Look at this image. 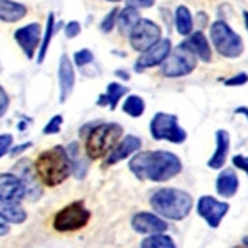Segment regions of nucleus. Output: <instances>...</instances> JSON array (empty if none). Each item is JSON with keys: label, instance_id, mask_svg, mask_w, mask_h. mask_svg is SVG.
Instances as JSON below:
<instances>
[{"label": "nucleus", "instance_id": "obj_44", "mask_svg": "<svg viewBox=\"0 0 248 248\" xmlns=\"http://www.w3.org/2000/svg\"><path fill=\"white\" fill-rule=\"evenodd\" d=\"M243 21H245V26H247V31H248V11L243 13Z\"/></svg>", "mask_w": 248, "mask_h": 248}, {"label": "nucleus", "instance_id": "obj_42", "mask_svg": "<svg viewBox=\"0 0 248 248\" xmlns=\"http://www.w3.org/2000/svg\"><path fill=\"white\" fill-rule=\"evenodd\" d=\"M115 75L118 77V78H122V80H128V78H130V75H128V71H125V70H116V71H115Z\"/></svg>", "mask_w": 248, "mask_h": 248}, {"label": "nucleus", "instance_id": "obj_32", "mask_svg": "<svg viewBox=\"0 0 248 248\" xmlns=\"http://www.w3.org/2000/svg\"><path fill=\"white\" fill-rule=\"evenodd\" d=\"M62 120H64L62 115H54L52 118L46 124V127H44L42 132L46 134V136H54V134H58L62 127Z\"/></svg>", "mask_w": 248, "mask_h": 248}, {"label": "nucleus", "instance_id": "obj_28", "mask_svg": "<svg viewBox=\"0 0 248 248\" xmlns=\"http://www.w3.org/2000/svg\"><path fill=\"white\" fill-rule=\"evenodd\" d=\"M146 111V103L141 95H127V99L124 103V113L132 118H139Z\"/></svg>", "mask_w": 248, "mask_h": 248}, {"label": "nucleus", "instance_id": "obj_48", "mask_svg": "<svg viewBox=\"0 0 248 248\" xmlns=\"http://www.w3.org/2000/svg\"><path fill=\"white\" fill-rule=\"evenodd\" d=\"M234 248H247V247H243V245H241V247H234Z\"/></svg>", "mask_w": 248, "mask_h": 248}, {"label": "nucleus", "instance_id": "obj_22", "mask_svg": "<svg viewBox=\"0 0 248 248\" xmlns=\"http://www.w3.org/2000/svg\"><path fill=\"white\" fill-rule=\"evenodd\" d=\"M0 219L11 224H23L28 219V214L19 203L16 202H2L0 200Z\"/></svg>", "mask_w": 248, "mask_h": 248}, {"label": "nucleus", "instance_id": "obj_39", "mask_svg": "<svg viewBox=\"0 0 248 248\" xmlns=\"http://www.w3.org/2000/svg\"><path fill=\"white\" fill-rule=\"evenodd\" d=\"M31 148V142H25V144H19V146H14L13 149H9V155L11 156H16V155H21L23 151Z\"/></svg>", "mask_w": 248, "mask_h": 248}, {"label": "nucleus", "instance_id": "obj_45", "mask_svg": "<svg viewBox=\"0 0 248 248\" xmlns=\"http://www.w3.org/2000/svg\"><path fill=\"white\" fill-rule=\"evenodd\" d=\"M241 243H243V247H247V248H248V234L245 236L243 240H241Z\"/></svg>", "mask_w": 248, "mask_h": 248}, {"label": "nucleus", "instance_id": "obj_12", "mask_svg": "<svg viewBox=\"0 0 248 248\" xmlns=\"http://www.w3.org/2000/svg\"><path fill=\"white\" fill-rule=\"evenodd\" d=\"M13 174L21 179V182L25 184L26 189V198L30 202H37L42 196V182L38 181V175L35 172V167L31 165V161L23 158L13 167Z\"/></svg>", "mask_w": 248, "mask_h": 248}, {"label": "nucleus", "instance_id": "obj_16", "mask_svg": "<svg viewBox=\"0 0 248 248\" xmlns=\"http://www.w3.org/2000/svg\"><path fill=\"white\" fill-rule=\"evenodd\" d=\"M59 80V103H66L75 89V66L70 56L62 54L58 66Z\"/></svg>", "mask_w": 248, "mask_h": 248}, {"label": "nucleus", "instance_id": "obj_9", "mask_svg": "<svg viewBox=\"0 0 248 248\" xmlns=\"http://www.w3.org/2000/svg\"><path fill=\"white\" fill-rule=\"evenodd\" d=\"M158 40H161V28L155 21L146 19V17H141L137 21V25L128 33L130 47L141 54L148 50L151 46H155Z\"/></svg>", "mask_w": 248, "mask_h": 248}, {"label": "nucleus", "instance_id": "obj_30", "mask_svg": "<svg viewBox=\"0 0 248 248\" xmlns=\"http://www.w3.org/2000/svg\"><path fill=\"white\" fill-rule=\"evenodd\" d=\"M118 13H120V9L113 7L111 11L103 17V21H101V25H99L103 33H111L113 31V28L116 26V19H118Z\"/></svg>", "mask_w": 248, "mask_h": 248}, {"label": "nucleus", "instance_id": "obj_36", "mask_svg": "<svg viewBox=\"0 0 248 248\" xmlns=\"http://www.w3.org/2000/svg\"><path fill=\"white\" fill-rule=\"evenodd\" d=\"M127 2V5H130V7H134V9H149V7H153L155 5V2L156 0H125Z\"/></svg>", "mask_w": 248, "mask_h": 248}, {"label": "nucleus", "instance_id": "obj_17", "mask_svg": "<svg viewBox=\"0 0 248 248\" xmlns=\"http://www.w3.org/2000/svg\"><path fill=\"white\" fill-rule=\"evenodd\" d=\"M26 198L25 184L21 182L17 175L13 172L7 174H0V200L2 202H16L19 203L21 200Z\"/></svg>", "mask_w": 248, "mask_h": 248}, {"label": "nucleus", "instance_id": "obj_4", "mask_svg": "<svg viewBox=\"0 0 248 248\" xmlns=\"http://www.w3.org/2000/svg\"><path fill=\"white\" fill-rule=\"evenodd\" d=\"M38 181L49 187L59 186L71 175V165L68 160L66 149L62 146H54L38 155L33 163Z\"/></svg>", "mask_w": 248, "mask_h": 248}, {"label": "nucleus", "instance_id": "obj_26", "mask_svg": "<svg viewBox=\"0 0 248 248\" xmlns=\"http://www.w3.org/2000/svg\"><path fill=\"white\" fill-rule=\"evenodd\" d=\"M175 30L182 37H189L193 33V14L186 5H179L175 9Z\"/></svg>", "mask_w": 248, "mask_h": 248}, {"label": "nucleus", "instance_id": "obj_8", "mask_svg": "<svg viewBox=\"0 0 248 248\" xmlns=\"http://www.w3.org/2000/svg\"><path fill=\"white\" fill-rule=\"evenodd\" d=\"M196 64H198V58L184 44H179L161 64V73L169 78H181L193 73L196 70Z\"/></svg>", "mask_w": 248, "mask_h": 248}, {"label": "nucleus", "instance_id": "obj_47", "mask_svg": "<svg viewBox=\"0 0 248 248\" xmlns=\"http://www.w3.org/2000/svg\"><path fill=\"white\" fill-rule=\"evenodd\" d=\"M108 2H113V4H116V2H122V0H108Z\"/></svg>", "mask_w": 248, "mask_h": 248}, {"label": "nucleus", "instance_id": "obj_13", "mask_svg": "<svg viewBox=\"0 0 248 248\" xmlns=\"http://www.w3.org/2000/svg\"><path fill=\"white\" fill-rule=\"evenodd\" d=\"M130 226L137 234L144 236L163 234L169 229V222L165 219H161L160 215H156L155 212H137V214H134Z\"/></svg>", "mask_w": 248, "mask_h": 248}, {"label": "nucleus", "instance_id": "obj_49", "mask_svg": "<svg viewBox=\"0 0 248 248\" xmlns=\"http://www.w3.org/2000/svg\"><path fill=\"white\" fill-rule=\"evenodd\" d=\"M0 73H2V62H0Z\"/></svg>", "mask_w": 248, "mask_h": 248}, {"label": "nucleus", "instance_id": "obj_25", "mask_svg": "<svg viewBox=\"0 0 248 248\" xmlns=\"http://www.w3.org/2000/svg\"><path fill=\"white\" fill-rule=\"evenodd\" d=\"M59 25H61V21H59V23H56V16H54L52 13H49V16H47L46 28H44V38L40 40V47H38V56H37L38 64H42V62H44V59H46L47 50H49V46H50V40H52L54 33H56V31H59V28H61Z\"/></svg>", "mask_w": 248, "mask_h": 248}, {"label": "nucleus", "instance_id": "obj_46", "mask_svg": "<svg viewBox=\"0 0 248 248\" xmlns=\"http://www.w3.org/2000/svg\"><path fill=\"white\" fill-rule=\"evenodd\" d=\"M5 155H9L7 151H2V153H0V158H2V156H5Z\"/></svg>", "mask_w": 248, "mask_h": 248}, {"label": "nucleus", "instance_id": "obj_40", "mask_svg": "<svg viewBox=\"0 0 248 248\" xmlns=\"http://www.w3.org/2000/svg\"><path fill=\"white\" fill-rule=\"evenodd\" d=\"M9 231H11V226H9L7 222H4V220L0 219V236H5Z\"/></svg>", "mask_w": 248, "mask_h": 248}, {"label": "nucleus", "instance_id": "obj_18", "mask_svg": "<svg viewBox=\"0 0 248 248\" xmlns=\"http://www.w3.org/2000/svg\"><path fill=\"white\" fill-rule=\"evenodd\" d=\"M229 149H231V137H229V132L224 130V128H220V130L215 132V151L207 161L208 169L222 170L224 163L228 160Z\"/></svg>", "mask_w": 248, "mask_h": 248}, {"label": "nucleus", "instance_id": "obj_43", "mask_svg": "<svg viewBox=\"0 0 248 248\" xmlns=\"http://www.w3.org/2000/svg\"><path fill=\"white\" fill-rule=\"evenodd\" d=\"M30 125H31V118H23V120H21V124L17 125V128H19V130H25V128L30 127Z\"/></svg>", "mask_w": 248, "mask_h": 248}, {"label": "nucleus", "instance_id": "obj_21", "mask_svg": "<svg viewBox=\"0 0 248 248\" xmlns=\"http://www.w3.org/2000/svg\"><path fill=\"white\" fill-rule=\"evenodd\" d=\"M28 9L16 0H0V21L2 23H17L26 16Z\"/></svg>", "mask_w": 248, "mask_h": 248}, {"label": "nucleus", "instance_id": "obj_35", "mask_svg": "<svg viewBox=\"0 0 248 248\" xmlns=\"http://www.w3.org/2000/svg\"><path fill=\"white\" fill-rule=\"evenodd\" d=\"M232 165L248 175V156H245V155H234L232 156Z\"/></svg>", "mask_w": 248, "mask_h": 248}, {"label": "nucleus", "instance_id": "obj_23", "mask_svg": "<svg viewBox=\"0 0 248 248\" xmlns=\"http://www.w3.org/2000/svg\"><path fill=\"white\" fill-rule=\"evenodd\" d=\"M125 94H128L127 85H122L118 82H111L106 87V92L101 97H97L95 103H97V106H109V109H115Z\"/></svg>", "mask_w": 248, "mask_h": 248}, {"label": "nucleus", "instance_id": "obj_24", "mask_svg": "<svg viewBox=\"0 0 248 248\" xmlns=\"http://www.w3.org/2000/svg\"><path fill=\"white\" fill-rule=\"evenodd\" d=\"M64 149H66L68 160H70L71 174L77 179H83V175L87 174V163H85V158L82 156V149H80L78 142H70Z\"/></svg>", "mask_w": 248, "mask_h": 248}, {"label": "nucleus", "instance_id": "obj_31", "mask_svg": "<svg viewBox=\"0 0 248 248\" xmlns=\"http://www.w3.org/2000/svg\"><path fill=\"white\" fill-rule=\"evenodd\" d=\"M94 61V52L91 49H80L73 54V64L77 66H87Z\"/></svg>", "mask_w": 248, "mask_h": 248}, {"label": "nucleus", "instance_id": "obj_5", "mask_svg": "<svg viewBox=\"0 0 248 248\" xmlns=\"http://www.w3.org/2000/svg\"><path fill=\"white\" fill-rule=\"evenodd\" d=\"M210 40L214 44L215 50L228 59L240 58L245 50V44L241 40V37L222 19L212 23Z\"/></svg>", "mask_w": 248, "mask_h": 248}, {"label": "nucleus", "instance_id": "obj_34", "mask_svg": "<svg viewBox=\"0 0 248 248\" xmlns=\"http://www.w3.org/2000/svg\"><path fill=\"white\" fill-rule=\"evenodd\" d=\"M80 31H82V25H80L78 21H70L64 25V37L66 38H75L78 37Z\"/></svg>", "mask_w": 248, "mask_h": 248}, {"label": "nucleus", "instance_id": "obj_2", "mask_svg": "<svg viewBox=\"0 0 248 248\" xmlns=\"http://www.w3.org/2000/svg\"><path fill=\"white\" fill-rule=\"evenodd\" d=\"M149 205L156 215L165 220H184L193 210L195 200L184 189L177 187H160L149 196Z\"/></svg>", "mask_w": 248, "mask_h": 248}, {"label": "nucleus", "instance_id": "obj_15", "mask_svg": "<svg viewBox=\"0 0 248 248\" xmlns=\"http://www.w3.org/2000/svg\"><path fill=\"white\" fill-rule=\"evenodd\" d=\"M141 146H142L141 137L132 136V134L124 136L120 141L115 144V148L109 151V155L104 158V165L111 167V165H116L118 161L127 160V158L134 156L137 151H141Z\"/></svg>", "mask_w": 248, "mask_h": 248}, {"label": "nucleus", "instance_id": "obj_7", "mask_svg": "<svg viewBox=\"0 0 248 248\" xmlns=\"http://www.w3.org/2000/svg\"><path fill=\"white\" fill-rule=\"evenodd\" d=\"M91 220V212L83 202H71L64 208L54 215L52 228L58 232H73L80 231Z\"/></svg>", "mask_w": 248, "mask_h": 248}, {"label": "nucleus", "instance_id": "obj_29", "mask_svg": "<svg viewBox=\"0 0 248 248\" xmlns=\"http://www.w3.org/2000/svg\"><path fill=\"white\" fill-rule=\"evenodd\" d=\"M141 248H177V245L172 240V236L163 232V234L146 236L141 241Z\"/></svg>", "mask_w": 248, "mask_h": 248}, {"label": "nucleus", "instance_id": "obj_20", "mask_svg": "<svg viewBox=\"0 0 248 248\" xmlns=\"http://www.w3.org/2000/svg\"><path fill=\"white\" fill-rule=\"evenodd\" d=\"M238 187H240V179H238V174L232 169H224L217 175L215 189H217L219 196H222V198H232L238 193Z\"/></svg>", "mask_w": 248, "mask_h": 248}, {"label": "nucleus", "instance_id": "obj_27", "mask_svg": "<svg viewBox=\"0 0 248 248\" xmlns=\"http://www.w3.org/2000/svg\"><path fill=\"white\" fill-rule=\"evenodd\" d=\"M139 19H141V13H139L137 9L127 5L125 9H120L118 19H116V26L120 28L122 33H130V30L137 25Z\"/></svg>", "mask_w": 248, "mask_h": 248}, {"label": "nucleus", "instance_id": "obj_41", "mask_svg": "<svg viewBox=\"0 0 248 248\" xmlns=\"http://www.w3.org/2000/svg\"><path fill=\"white\" fill-rule=\"evenodd\" d=\"M234 115H243L245 118L248 120V108L247 106H240V108H236L234 109Z\"/></svg>", "mask_w": 248, "mask_h": 248}, {"label": "nucleus", "instance_id": "obj_1", "mask_svg": "<svg viewBox=\"0 0 248 248\" xmlns=\"http://www.w3.org/2000/svg\"><path fill=\"white\" fill-rule=\"evenodd\" d=\"M128 169L139 181L167 182L182 172V161L172 151H137L128 160Z\"/></svg>", "mask_w": 248, "mask_h": 248}, {"label": "nucleus", "instance_id": "obj_14", "mask_svg": "<svg viewBox=\"0 0 248 248\" xmlns=\"http://www.w3.org/2000/svg\"><path fill=\"white\" fill-rule=\"evenodd\" d=\"M14 40L17 42V46L25 52L28 59L35 58V52L40 47L42 40V26L38 23H30L26 26H21L14 31Z\"/></svg>", "mask_w": 248, "mask_h": 248}, {"label": "nucleus", "instance_id": "obj_37", "mask_svg": "<svg viewBox=\"0 0 248 248\" xmlns=\"http://www.w3.org/2000/svg\"><path fill=\"white\" fill-rule=\"evenodd\" d=\"M7 109H9V95L5 92V89L0 85V118L7 113Z\"/></svg>", "mask_w": 248, "mask_h": 248}, {"label": "nucleus", "instance_id": "obj_33", "mask_svg": "<svg viewBox=\"0 0 248 248\" xmlns=\"http://www.w3.org/2000/svg\"><path fill=\"white\" fill-rule=\"evenodd\" d=\"M222 82H224V85H228V87H241V85H247L248 83V75L247 73L232 75V77L222 80Z\"/></svg>", "mask_w": 248, "mask_h": 248}, {"label": "nucleus", "instance_id": "obj_3", "mask_svg": "<svg viewBox=\"0 0 248 248\" xmlns=\"http://www.w3.org/2000/svg\"><path fill=\"white\" fill-rule=\"evenodd\" d=\"M80 136L85 137V155L89 160H101L106 158L122 139L124 127L120 124L92 122L80 128Z\"/></svg>", "mask_w": 248, "mask_h": 248}, {"label": "nucleus", "instance_id": "obj_19", "mask_svg": "<svg viewBox=\"0 0 248 248\" xmlns=\"http://www.w3.org/2000/svg\"><path fill=\"white\" fill-rule=\"evenodd\" d=\"M191 52L195 54L196 58L203 62H210L212 61V49H210V42L205 37L203 31H193L186 40L182 42Z\"/></svg>", "mask_w": 248, "mask_h": 248}, {"label": "nucleus", "instance_id": "obj_6", "mask_svg": "<svg viewBox=\"0 0 248 248\" xmlns=\"http://www.w3.org/2000/svg\"><path fill=\"white\" fill-rule=\"evenodd\" d=\"M149 132L155 141H169L182 144L187 139V132L179 125V118L172 113H156L149 122Z\"/></svg>", "mask_w": 248, "mask_h": 248}, {"label": "nucleus", "instance_id": "obj_10", "mask_svg": "<svg viewBox=\"0 0 248 248\" xmlns=\"http://www.w3.org/2000/svg\"><path fill=\"white\" fill-rule=\"evenodd\" d=\"M196 212L198 215L205 220L207 226H210L212 229L219 228L220 222L224 220V217L229 212V203L220 202V200L214 198V196H200L196 202Z\"/></svg>", "mask_w": 248, "mask_h": 248}, {"label": "nucleus", "instance_id": "obj_38", "mask_svg": "<svg viewBox=\"0 0 248 248\" xmlns=\"http://www.w3.org/2000/svg\"><path fill=\"white\" fill-rule=\"evenodd\" d=\"M11 144H13V136L11 134H0V153L2 151H7L9 153Z\"/></svg>", "mask_w": 248, "mask_h": 248}, {"label": "nucleus", "instance_id": "obj_11", "mask_svg": "<svg viewBox=\"0 0 248 248\" xmlns=\"http://www.w3.org/2000/svg\"><path fill=\"white\" fill-rule=\"evenodd\" d=\"M170 52H172V42H170V38H161V40H158L155 46H151L148 50H144L137 58L136 64H134V71L141 73V71L149 70V68L161 66L165 62V59L170 56Z\"/></svg>", "mask_w": 248, "mask_h": 248}]
</instances>
